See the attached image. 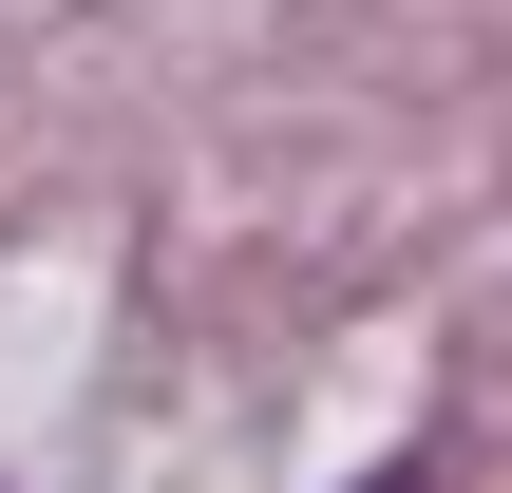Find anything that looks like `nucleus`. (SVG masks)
Here are the masks:
<instances>
[{"label":"nucleus","mask_w":512,"mask_h":493,"mask_svg":"<svg viewBox=\"0 0 512 493\" xmlns=\"http://www.w3.org/2000/svg\"><path fill=\"white\" fill-rule=\"evenodd\" d=\"M361 493H437V456H380V475H361Z\"/></svg>","instance_id":"nucleus-1"}]
</instances>
